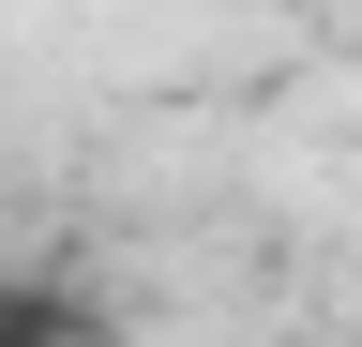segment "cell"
I'll list each match as a JSON object with an SVG mask.
<instances>
[{"label":"cell","mask_w":362,"mask_h":347,"mask_svg":"<svg viewBox=\"0 0 362 347\" xmlns=\"http://www.w3.org/2000/svg\"><path fill=\"white\" fill-rule=\"evenodd\" d=\"M0 347H30V332H0Z\"/></svg>","instance_id":"obj_1"}]
</instances>
